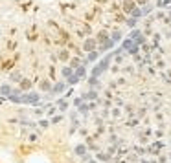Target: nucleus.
Instances as JSON below:
<instances>
[{
	"label": "nucleus",
	"instance_id": "1",
	"mask_svg": "<svg viewBox=\"0 0 171 163\" xmlns=\"http://www.w3.org/2000/svg\"><path fill=\"white\" fill-rule=\"evenodd\" d=\"M22 101H26V103H37V101H39V95H37V94H29V95H26Z\"/></svg>",
	"mask_w": 171,
	"mask_h": 163
},
{
	"label": "nucleus",
	"instance_id": "2",
	"mask_svg": "<svg viewBox=\"0 0 171 163\" xmlns=\"http://www.w3.org/2000/svg\"><path fill=\"white\" fill-rule=\"evenodd\" d=\"M63 73H64V75H72V70H70V68H64V70H63Z\"/></svg>",
	"mask_w": 171,
	"mask_h": 163
},
{
	"label": "nucleus",
	"instance_id": "4",
	"mask_svg": "<svg viewBox=\"0 0 171 163\" xmlns=\"http://www.w3.org/2000/svg\"><path fill=\"white\" fill-rule=\"evenodd\" d=\"M138 2H147V0H138Z\"/></svg>",
	"mask_w": 171,
	"mask_h": 163
},
{
	"label": "nucleus",
	"instance_id": "3",
	"mask_svg": "<svg viewBox=\"0 0 171 163\" xmlns=\"http://www.w3.org/2000/svg\"><path fill=\"white\" fill-rule=\"evenodd\" d=\"M77 154H85V147H77Z\"/></svg>",
	"mask_w": 171,
	"mask_h": 163
},
{
	"label": "nucleus",
	"instance_id": "5",
	"mask_svg": "<svg viewBox=\"0 0 171 163\" xmlns=\"http://www.w3.org/2000/svg\"><path fill=\"white\" fill-rule=\"evenodd\" d=\"M90 163H94V161H90Z\"/></svg>",
	"mask_w": 171,
	"mask_h": 163
}]
</instances>
